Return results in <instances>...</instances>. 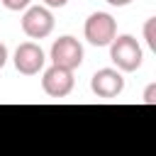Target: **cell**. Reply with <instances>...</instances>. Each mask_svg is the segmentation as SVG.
<instances>
[{"label":"cell","instance_id":"6da1fadb","mask_svg":"<svg viewBox=\"0 0 156 156\" xmlns=\"http://www.w3.org/2000/svg\"><path fill=\"white\" fill-rule=\"evenodd\" d=\"M110 58L112 63L124 71V73H132L141 66V46L139 41L132 37V34H122V37H115L112 44H110Z\"/></svg>","mask_w":156,"mask_h":156},{"label":"cell","instance_id":"7a4b0ae2","mask_svg":"<svg viewBox=\"0 0 156 156\" xmlns=\"http://www.w3.org/2000/svg\"><path fill=\"white\" fill-rule=\"evenodd\" d=\"M85 39L93 46H110L112 39L117 37V22L107 12H93L85 20Z\"/></svg>","mask_w":156,"mask_h":156},{"label":"cell","instance_id":"3957f363","mask_svg":"<svg viewBox=\"0 0 156 156\" xmlns=\"http://www.w3.org/2000/svg\"><path fill=\"white\" fill-rule=\"evenodd\" d=\"M51 61L58 68L76 71L83 63V46L76 37H61L51 44Z\"/></svg>","mask_w":156,"mask_h":156},{"label":"cell","instance_id":"277c9868","mask_svg":"<svg viewBox=\"0 0 156 156\" xmlns=\"http://www.w3.org/2000/svg\"><path fill=\"white\" fill-rule=\"evenodd\" d=\"M54 29V15L49 12V7H29L22 17V32L29 37V39H44L49 37Z\"/></svg>","mask_w":156,"mask_h":156},{"label":"cell","instance_id":"5b68a950","mask_svg":"<svg viewBox=\"0 0 156 156\" xmlns=\"http://www.w3.org/2000/svg\"><path fill=\"white\" fill-rule=\"evenodd\" d=\"M90 90L98 95V98H105V100H112L117 98L122 90H124V78L119 71L115 68H100L93 73L90 78Z\"/></svg>","mask_w":156,"mask_h":156},{"label":"cell","instance_id":"8992f818","mask_svg":"<svg viewBox=\"0 0 156 156\" xmlns=\"http://www.w3.org/2000/svg\"><path fill=\"white\" fill-rule=\"evenodd\" d=\"M44 51L41 46H37L34 41H24L15 49V68L22 73V76H37L41 68H44Z\"/></svg>","mask_w":156,"mask_h":156},{"label":"cell","instance_id":"52a82bcc","mask_svg":"<svg viewBox=\"0 0 156 156\" xmlns=\"http://www.w3.org/2000/svg\"><path fill=\"white\" fill-rule=\"evenodd\" d=\"M73 71H66V68H58V66H51L44 71V78H41V88L49 98H66L71 90H73Z\"/></svg>","mask_w":156,"mask_h":156},{"label":"cell","instance_id":"ba28073f","mask_svg":"<svg viewBox=\"0 0 156 156\" xmlns=\"http://www.w3.org/2000/svg\"><path fill=\"white\" fill-rule=\"evenodd\" d=\"M154 24H156V17L146 20V24H144V37H146V44H149V49H154V51H156V37H154Z\"/></svg>","mask_w":156,"mask_h":156},{"label":"cell","instance_id":"9c48e42d","mask_svg":"<svg viewBox=\"0 0 156 156\" xmlns=\"http://www.w3.org/2000/svg\"><path fill=\"white\" fill-rule=\"evenodd\" d=\"M29 2H32V0H2V5H5L7 10H15V12H20V10L29 7Z\"/></svg>","mask_w":156,"mask_h":156},{"label":"cell","instance_id":"30bf717a","mask_svg":"<svg viewBox=\"0 0 156 156\" xmlns=\"http://www.w3.org/2000/svg\"><path fill=\"white\" fill-rule=\"evenodd\" d=\"M144 102H146V105H154V102H156V83H151V85L146 88V93H144Z\"/></svg>","mask_w":156,"mask_h":156},{"label":"cell","instance_id":"8fae6325","mask_svg":"<svg viewBox=\"0 0 156 156\" xmlns=\"http://www.w3.org/2000/svg\"><path fill=\"white\" fill-rule=\"evenodd\" d=\"M66 2H68V0H44L46 7H63Z\"/></svg>","mask_w":156,"mask_h":156},{"label":"cell","instance_id":"7c38bea8","mask_svg":"<svg viewBox=\"0 0 156 156\" xmlns=\"http://www.w3.org/2000/svg\"><path fill=\"white\" fill-rule=\"evenodd\" d=\"M5 61H7V49H5V44H0V68L5 66Z\"/></svg>","mask_w":156,"mask_h":156},{"label":"cell","instance_id":"4fadbf2b","mask_svg":"<svg viewBox=\"0 0 156 156\" xmlns=\"http://www.w3.org/2000/svg\"><path fill=\"white\" fill-rule=\"evenodd\" d=\"M110 5H115V7H124V5H129L132 0H107Z\"/></svg>","mask_w":156,"mask_h":156}]
</instances>
